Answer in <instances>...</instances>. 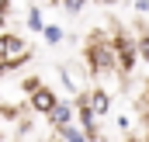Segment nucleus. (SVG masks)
I'll return each instance as SVG.
<instances>
[{
    "instance_id": "f257e3e1",
    "label": "nucleus",
    "mask_w": 149,
    "mask_h": 142,
    "mask_svg": "<svg viewBox=\"0 0 149 142\" xmlns=\"http://www.w3.org/2000/svg\"><path fill=\"white\" fill-rule=\"evenodd\" d=\"M87 63H90V70L97 73V76L118 70V56H114V49H111V38H104V35L90 38V45H87Z\"/></svg>"
},
{
    "instance_id": "f03ea898",
    "label": "nucleus",
    "mask_w": 149,
    "mask_h": 142,
    "mask_svg": "<svg viewBox=\"0 0 149 142\" xmlns=\"http://www.w3.org/2000/svg\"><path fill=\"white\" fill-rule=\"evenodd\" d=\"M31 59V49H28V42L17 35H0V63H7L10 70H17V66H24Z\"/></svg>"
},
{
    "instance_id": "7ed1b4c3",
    "label": "nucleus",
    "mask_w": 149,
    "mask_h": 142,
    "mask_svg": "<svg viewBox=\"0 0 149 142\" xmlns=\"http://www.w3.org/2000/svg\"><path fill=\"white\" fill-rule=\"evenodd\" d=\"M111 49H114V56H118V70L121 73H128L132 66H135L139 49H135V38L128 35V31H114L111 35Z\"/></svg>"
},
{
    "instance_id": "20e7f679",
    "label": "nucleus",
    "mask_w": 149,
    "mask_h": 142,
    "mask_svg": "<svg viewBox=\"0 0 149 142\" xmlns=\"http://www.w3.org/2000/svg\"><path fill=\"white\" fill-rule=\"evenodd\" d=\"M76 104H80V107H90L97 118H104V114L111 111V94H108V90H83V94L76 97Z\"/></svg>"
},
{
    "instance_id": "39448f33",
    "label": "nucleus",
    "mask_w": 149,
    "mask_h": 142,
    "mask_svg": "<svg viewBox=\"0 0 149 142\" xmlns=\"http://www.w3.org/2000/svg\"><path fill=\"white\" fill-rule=\"evenodd\" d=\"M73 118H76V101H59L49 114V125H52V132H59V128H70Z\"/></svg>"
},
{
    "instance_id": "423d86ee",
    "label": "nucleus",
    "mask_w": 149,
    "mask_h": 142,
    "mask_svg": "<svg viewBox=\"0 0 149 142\" xmlns=\"http://www.w3.org/2000/svg\"><path fill=\"white\" fill-rule=\"evenodd\" d=\"M56 104H59V97H56L52 87H42V90H35V94L28 97V107H31L35 114H45V118L52 114V107H56Z\"/></svg>"
},
{
    "instance_id": "0eeeda50",
    "label": "nucleus",
    "mask_w": 149,
    "mask_h": 142,
    "mask_svg": "<svg viewBox=\"0 0 149 142\" xmlns=\"http://www.w3.org/2000/svg\"><path fill=\"white\" fill-rule=\"evenodd\" d=\"M56 135H59L63 142H90L87 135H83V128H76V125H70V128H59Z\"/></svg>"
},
{
    "instance_id": "6e6552de",
    "label": "nucleus",
    "mask_w": 149,
    "mask_h": 142,
    "mask_svg": "<svg viewBox=\"0 0 149 142\" xmlns=\"http://www.w3.org/2000/svg\"><path fill=\"white\" fill-rule=\"evenodd\" d=\"M28 28L31 31H45V17H42L38 7H28Z\"/></svg>"
},
{
    "instance_id": "1a4fd4ad",
    "label": "nucleus",
    "mask_w": 149,
    "mask_h": 142,
    "mask_svg": "<svg viewBox=\"0 0 149 142\" xmlns=\"http://www.w3.org/2000/svg\"><path fill=\"white\" fill-rule=\"evenodd\" d=\"M42 38H45V42H49V45H59V42H63V28H59V24H45V31H42Z\"/></svg>"
},
{
    "instance_id": "9d476101",
    "label": "nucleus",
    "mask_w": 149,
    "mask_h": 142,
    "mask_svg": "<svg viewBox=\"0 0 149 142\" xmlns=\"http://www.w3.org/2000/svg\"><path fill=\"white\" fill-rule=\"evenodd\" d=\"M42 87H45V83H42V80H38V76H28V80H24V83H21V90H24V94H28V97H31V94H35V90H42Z\"/></svg>"
},
{
    "instance_id": "9b49d317",
    "label": "nucleus",
    "mask_w": 149,
    "mask_h": 142,
    "mask_svg": "<svg viewBox=\"0 0 149 142\" xmlns=\"http://www.w3.org/2000/svg\"><path fill=\"white\" fill-rule=\"evenodd\" d=\"M135 49H139V56H142V59H149V31H142V35L135 38Z\"/></svg>"
},
{
    "instance_id": "f8f14e48",
    "label": "nucleus",
    "mask_w": 149,
    "mask_h": 142,
    "mask_svg": "<svg viewBox=\"0 0 149 142\" xmlns=\"http://www.w3.org/2000/svg\"><path fill=\"white\" fill-rule=\"evenodd\" d=\"M59 3H63V7H66L70 14H80V10L87 7V0H59Z\"/></svg>"
},
{
    "instance_id": "ddd939ff",
    "label": "nucleus",
    "mask_w": 149,
    "mask_h": 142,
    "mask_svg": "<svg viewBox=\"0 0 149 142\" xmlns=\"http://www.w3.org/2000/svg\"><path fill=\"white\" fill-rule=\"evenodd\" d=\"M132 3H135V10H139V14H149V0H132Z\"/></svg>"
},
{
    "instance_id": "4468645a",
    "label": "nucleus",
    "mask_w": 149,
    "mask_h": 142,
    "mask_svg": "<svg viewBox=\"0 0 149 142\" xmlns=\"http://www.w3.org/2000/svg\"><path fill=\"white\" fill-rule=\"evenodd\" d=\"M3 28H7V10H0V35H3Z\"/></svg>"
},
{
    "instance_id": "2eb2a0df",
    "label": "nucleus",
    "mask_w": 149,
    "mask_h": 142,
    "mask_svg": "<svg viewBox=\"0 0 149 142\" xmlns=\"http://www.w3.org/2000/svg\"><path fill=\"white\" fill-rule=\"evenodd\" d=\"M0 10H10V0H0Z\"/></svg>"
},
{
    "instance_id": "dca6fc26",
    "label": "nucleus",
    "mask_w": 149,
    "mask_h": 142,
    "mask_svg": "<svg viewBox=\"0 0 149 142\" xmlns=\"http://www.w3.org/2000/svg\"><path fill=\"white\" fill-rule=\"evenodd\" d=\"M3 118H7V107H3V104H0V121H3Z\"/></svg>"
},
{
    "instance_id": "f3484780",
    "label": "nucleus",
    "mask_w": 149,
    "mask_h": 142,
    "mask_svg": "<svg viewBox=\"0 0 149 142\" xmlns=\"http://www.w3.org/2000/svg\"><path fill=\"white\" fill-rule=\"evenodd\" d=\"M97 3H108V7H111V3H118V0H97Z\"/></svg>"
},
{
    "instance_id": "a211bd4d",
    "label": "nucleus",
    "mask_w": 149,
    "mask_h": 142,
    "mask_svg": "<svg viewBox=\"0 0 149 142\" xmlns=\"http://www.w3.org/2000/svg\"><path fill=\"white\" fill-rule=\"evenodd\" d=\"M0 142H3V139H0Z\"/></svg>"
}]
</instances>
